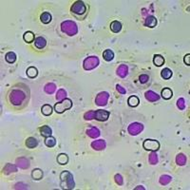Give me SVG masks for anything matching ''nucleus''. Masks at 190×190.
Listing matches in <instances>:
<instances>
[{
	"label": "nucleus",
	"mask_w": 190,
	"mask_h": 190,
	"mask_svg": "<svg viewBox=\"0 0 190 190\" xmlns=\"http://www.w3.org/2000/svg\"><path fill=\"white\" fill-rule=\"evenodd\" d=\"M61 31L68 36H73L78 32V27L75 22L71 20H66L61 23Z\"/></svg>",
	"instance_id": "20e7f679"
},
{
	"label": "nucleus",
	"mask_w": 190,
	"mask_h": 190,
	"mask_svg": "<svg viewBox=\"0 0 190 190\" xmlns=\"http://www.w3.org/2000/svg\"><path fill=\"white\" fill-rule=\"evenodd\" d=\"M23 39L26 43H32L34 42V40H35V36H34V33L31 31H26L24 33V35H23Z\"/></svg>",
	"instance_id": "4be33fe9"
},
{
	"label": "nucleus",
	"mask_w": 190,
	"mask_h": 190,
	"mask_svg": "<svg viewBox=\"0 0 190 190\" xmlns=\"http://www.w3.org/2000/svg\"><path fill=\"white\" fill-rule=\"evenodd\" d=\"M17 171V167L15 165H12V163H7V165L4 166L3 168V173L5 175H9L11 173H13V172Z\"/></svg>",
	"instance_id": "412c9836"
},
{
	"label": "nucleus",
	"mask_w": 190,
	"mask_h": 190,
	"mask_svg": "<svg viewBox=\"0 0 190 190\" xmlns=\"http://www.w3.org/2000/svg\"><path fill=\"white\" fill-rule=\"evenodd\" d=\"M47 46V40L42 37V36H38L35 37V40H34V47L38 49H45Z\"/></svg>",
	"instance_id": "f8f14e48"
},
{
	"label": "nucleus",
	"mask_w": 190,
	"mask_h": 190,
	"mask_svg": "<svg viewBox=\"0 0 190 190\" xmlns=\"http://www.w3.org/2000/svg\"><path fill=\"white\" fill-rule=\"evenodd\" d=\"M148 162L152 166H155L158 163L159 159H158V155H157L156 151H151V153L149 154V157H148Z\"/></svg>",
	"instance_id": "c9c22d12"
},
{
	"label": "nucleus",
	"mask_w": 190,
	"mask_h": 190,
	"mask_svg": "<svg viewBox=\"0 0 190 190\" xmlns=\"http://www.w3.org/2000/svg\"><path fill=\"white\" fill-rule=\"evenodd\" d=\"M184 62H185L187 66L190 65V54H189V53H187V54L185 56V58H184Z\"/></svg>",
	"instance_id": "a18cd8bd"
},
{
	"label": "nucleus",
	"mask_w": 190,
	"mask_h": 190,
	"mask_svg": "<svg viewBox=\"0 0 190 190\" xmlns=\"http://www.w3.org/2000/svg\"><path fill=\"white\" fill-rule=\"evenodd\" d=\"M127 104L129 107L131 108H136L139 106L140 104V100L139 98H138L137 96H135V95H133V96H130L128 99H127Z\"/></svg>",
	"instance_id": "393cba45"
},
{
	"label": "nucleus",
	"mask_w": 190,
	"mask_h": 190,
	"mask_svg": "<svg viewBox=\"0 0 190 190\" xmlns=\"http://www.w3.org/2000/svg\"><path fill=\"white\" fill-rule=\"evenodd\" d=\"M71 14L77 18L78 20H84L88 15L89 10L87 5L85 4V2L81 1V0H78V1H75L71 8Z\"/></svg>",
	"instance_id": "f03ea898"
},
{
	"label": "nucleus",
	"mask_w": 190,
	"mask_h": 190,
	"mask_svg": "<svg viewBox=\"0 0 190 190\" xmlns=\"http://www.w3.org/2000/svg\"><path fill=\"white\" fill-rule=\"evenodd\" d=\"M116 90H117V91L119 92V93H121V94H126V89H124L122 86H120V85H116Z\"/></svg>",
	"instance_id": "c03bdc74"
},
{
	"label": "nucleus",
	"mask_w": 190,
	"mask_h": 190,
	"mask_svg": "<svg viewBox=\"0 0 190 190\" xmlns=\"http://www.w3.org/2000/svg\"><path fill=\"white\" fill-rule=\"evenodd\" d=\"M26 73H27L28 77L33 79V78H35V77H37L38 71H37V68L35 67H30V68H27V71H26Z\"/></svg>",
	"instance_id": "7c9ffc66"
},
{
	"label": "nucleus",
	"mask_w": 190,
	"mask_h": 190,
	"mask_svg": "<svg viewBox=\"0 0 190 190\" xmlns=\"http://www.w3.org/2000/svg\"><path fill=\"white\" fill-rule=\"evenodd\" d=\"M72 101L71 99H68V98H66L62 101H60V102H57L55 105H54V110L56 113H59V114H61V113H64L65 111L68 110V109H71L72 108Z\"/></svg>",
	"instance_id": "39448f33"
},
{
	"label": "nucleus",
	"mask_w": 190,
	"mask_h": 190,
	"mask_svg": "<svg viewBox=\"0 0 190 190\" xmlns=\"http://www.w3.org/2000/svg\"><path fill=\"white\" fill-rule=\"evenodd\" d=\"M99 64H100V61L97 56H90L84 60L83 68L85 71H91V70H94L95 68H97Z\"/></svg>",
	"instance_id": "423d86ee"
},
{
	"label": "nucleus",
	"mask_w": 190,
	"mask_h": 190,
	"mask_svg": "<svg viewBox=\"0 0 190 190\" xmlns=\"http://www.w3.org/2000/svg\"><path fill=\"white\" fill-rule=\"evenodd\" d=\"M161 95L165 100H169L172 98V96H173V91H172L169 88H165L163 90H162Z\"/></svg>",
	"instance_id": "a878e982"
},
{
	"label": "nucleus",
	"mask_w": 190,
	"mask_h": 190,
	"mask_svg": "<svg viewBox=\"0 0 190 190\" xmlns=\"http://www.w3.org/2000/svg\"><path fill=\"white\" fill-rule=\"evenodd\" d=\"M109 117V112L108 110H104V109H98V110H94V116L93 119L100 121V122H105Z\"/></svg>",
	"instance_id": "9d476101"
},
{
	"label": "nucleus",
	"mask_w": 190,
	"mask_h": 190,
	"mask_svg": "<svg viewBox=\"0 0 190 190\" xmlns=\"http://www.w3.org/2000/svg\"><path fill=\"white\" fill-rule=\"evenodd\" d=\"M41 112L43 115L49 116V115H51V113H53V108H51V106L49 105V104H45V105H43L41 108Z\"/></svg>",
	"instance_id": "c756f323"
},
{
	"label": "nucleus",
	"mask_w": 190,
	"mask_h": 190,
	"mask_svg": "<svg viewBox=\"0 0 190 190\" xmlns=\"http://www.w3.org/2000/svg\"><path fill=\"white\" fill-rule=\"evenodd\" d=\"M60 186L62 189H73L75 183L73 176L70 171H63L60 174Z\"/></svg>",
	"instance_id": "7ed1b4c3"
},
{
	"label": "nucleus",
	"mask_w": 190,
	"mask_h": 190,
	"mask_svg": "<svg viewBox=\"0 0 190 190\" xmlns=\"http://www.w3.org/2000/svg\"><path fill=\"white\" fill-rule=\"evenodd\" d=\"M103 58H104V60H105V61L110 62L114 58V53L111 49H106L103 53Z\"/></svg>",
	"instance_id": "5701e85b"
},
{
	"label": "nucleus",
	"mask_w": 190,
	"mask_h": 190,
	"mask_svg": "<svg viewBox=\"0 0 190 190\" xmlns=\"http://www.w3.org/2000/svg\"><path fill=\"white\" fill-rule=\"evenodd\" d=\"M31 178L35 181H39L43 178V171L39 168L33 169L31 172Z\"/></svg>",
	"instance_id": "f704fd0d"
},
{
	"label": "nucleus",
	"mask_w": 190,
	"mask_h": 190,
	"mask_svg": "<svg viewBox=\"0 0 190 190\" xmlns=\"http://www.w3.org/2000/svg\"><path fill=\"white\" fill-rule=\"evenodd\" d=\"M149 81V76L148 74H141L139 76V82L141 84H145Z\"/></svg>",
	"instance_id": "a19ab883"
},
{
	"label": "nucleus",
	"mask_w": 190,
	"mask_h": 190,
	"mask_svg": "<svg viewBox=\"0 0 190 190\" xmlns=\"http://www.w3.org/2000/svg\"><path fill=\"white\" fill-rule=\"evenodd\" d=\"M16 165H17V166H19L22 169H27L30 166V161L27 158L21 157V158L16 160Z\"/></svg>",
	"instance_id": "dca6fc26"
},
{
	"label": "nucleus",
	"mask_w": 190,
	"mask_h": 190,
	"mask_svg": "<svg viewBox=\"0 0 190 190\" xmlns=\"http://www.w3.org/2000/svg\"><path fill=\"white\" fill-rule=\"evenodd\" d=\"M26 146H27L28 148L30 149H33L35 148L36 146L38 145V141L36 138L34 137H29L27 140H26V143H25Z\"/></svg>",
	"instance_id": "a211bd4d"
},
{
	"label": "nucleus",
	"mask_w": 190,
	"mask_h": 190,
	"mask_svg": "<svg viewBox=\"0 0 190 190\" xmlns=\"http://www.w3.org/2000/svg\"><path fill=\"white\" fill-rule=\"evenodd\" d=\"M157 25V19L153 15H148L144 20V26L148 28H154Z\"/></svg>",
	"instance_id": "2eb2a0df"
},
{
	"label": "nucleus",
	"mask_w": 190,
	"mask_h": 190,
	"mask_svg": "<svg viewBox=\"0 0 190 190\" xmlns=\"http://www.w3.org/2000/svg\"><path fill=\"white\" fill-rule=\"evenodd\" d=\"M172 181V177L169 175H162L160 177L159 182L162 185H167L170 182Z\"/></svg>",
	"instance_id": "4c0bfd02"
},
{
	"label": "nucleus",
	"mask_w": 190,
	"mask_h": 190,
	"mask_svg": "<svg viewBox=\"0 0 190 190\" xmlns=\"http://www.w3.org/2000/svg\"><path fill=\"white\" fill-rule=\"evenodd\" d=\"M40 20L43 24H49L51 22V14L48 12L43 13L40 15Z\"/></svg>",
	"instance_id": "72a5a7b5"
},
{
	"label": "nucleus",
	"mask_w": 190,
	"mask_h": 190,
	"mask_svg": "<svg viewBox=\"0 0 190 190\" xmlns=\"http://www.w3.org/2000/svg\"><path fill=\"white\" fill-rule=\"evenodd\" d=\"M5 60L9 64H13L16 61V54L13 51H9L5 55Z\"/></svg>",
	"instance_id": "473e14b6"
},
{
	"label": "nucleus",
	"mask_w": 190,
	"mask_h": 190,
	"mask_svg": "<svg viewBox=\"0 0 190 190\" xmlns=\"http://www.w3.org/2000/svg\"><path fill=\"white\" fill-rule=\"evenodd\" d=\"M108 99H109V93L108 92H107V91L99 92L97 94L96 98H95V104H96V105L99 106V107L107 106Z\"/></svg>",
	"instance_id": "6e6552de"
},
{
	"label": "nucleus",
	"mask_w": 190,
	"mask_h": 190,
	"mask_svg": "<svg viewBox=\"0 0 190 190\" xmlns=\"http://www.w3.org/2000/svg\"><path fill=\"white\" fill-rule=\"evenodd\" d=\"M177 107L179 108V109L184 110L185 108V101L184 98H180L177 101Z\"/></svg>",
	"instance_id": "ea45409f"
},
{
	"label": "nucleus",
	"mask_w": 190,
	"mask_h": 190,
	"mask_svg": "<svg viewBox=\"0 0 190 190\" xmlns=\"http://www.w3.org/2000/svg\"><path fill=\"white\" fill-rule=\"evenodd\" d=\"M186 161H187L186 156L185 154H183V153H179L176 156V163L178 166H185L186 163Z\"/></svg>",
	"instance_id": "b1692460"
},
{
	"label": "nucleus",
	"mask_w": 190,
	"mask_h": 190,
	"mask_svg": "<svg viewBox=\"0 0 190 190\" xmlns=\"http://www.w3.org/2000/svg\"><path fill=\"white\" fill-rule=\"evenodd\" d=\"M57 163H59V165H61V166H65L68 163V155L65 154V153H60L58 156H57Z\"/></svg>",
	"instance_id": "cd10ccee"
},
{
	"label": "nucleus",
	"mask_w": 190,
	"mask_h": 190,
	"mask_svg": "<svg viewBox=\"0 0 190 190\" xmlns=\"http://www.w3.org/2000/svg\"><path fill=\"white\" fill-rule=\"evenodd\" d=\"M39 130H40L41 136L44 138L49 137V136H51V134H53V130H51V128L49 126H42L39 128Z\"/></svg>",
	"instance_id": "6ab92c4d"
},
{
	"label": "nucleus",
	"mask_w": 190,
	"mask_h": 190,
	"mask_svg": "<svg viewBox=\"0 0 190 190\" xmlns=\"http://www.w3.org/2000/svg\"><path fill=\"white\" fill-rule=\"evenodd\" d=\"M110 31L112 32H114V33H118L121 31V30H122V24H121V22L117 21V20H114V21H112L110 23Z\"/></svg>",
	"instance_id": "aec40b11"
},
{
	"label": "nucleus",
	"mask_w": 190,
	"mask_h": 190,
	"mask_svg": "<svg viewBox=\"0 0 190 190\" xmlns=\"http://www.w3.org/2000/svg\"><path fill=\"white\" fill-rule=\"evenodd\" d=\"M172 75H173V72H172V71L170 70V68H165L163 70L161 71V76H162V78L163 79H165V80H168L170 79Z\"/></svg>",
	"instance_id": "2f4dec72"
},
{
	"label": "nucleus",
	"mask_w": 190,
	"mask_h": 190,
	"mask_svg": "<svg viewBox=\"0 0 190 190\" xmlns=\"http://www.w3.org/2000/svg\"><path fill=\"white\" fill-rule=\"evenodd\" d=\"M114 179H115V183L118 185H124V179H123V177L121 176L120 174H116L115 177H114Z\"/></svg>",
	"instance_id": "37998d69"
},
{
	"label": "nucleus",
	"mask_w": 190,
	"mask_h": 190,
	"mask_svg": "<svg viewBox=\"0 0 190 190\" xmlns=\"http://www.w3.org/2000/svg\"><path fill=\"white\" fill-rule=\"evenodd\" d=\"M31 97L30 89L23 83L16 84L10 89L7 95L8 102L14 109L18 110L28 106Z\"/></svg>",
	"instance_id": "f257e3e1"
},
{
	"label": "nucleus",
	"mask_w": 190,
	"mask_h": 190,
	"mask_svg": "<svg viewBox=\"0 0 190 190\" xmlns=\"http://www.w3.org/2000/svg\"><path fill=\"white\" fill-rule=\"evenodd\" d=\"M66 98H67V91L64 89L58 90V91L56 93V100L60 102V101H62Z\"/></svg>",
	"instance_id": "58836bf2"
},
{
	"label": "nucleus",
	"mask_w": 190,
	"mask_h": 190,
	"mask_svg": "<svg viewBox=\"0 0 190 190\" xmlns=\"http://www.w3.org/2000/svg\"><path fill=\"white\" fill-rule=\"evenodd\" d=\"M44 90L47 94H53L56 90V85L54 83H48L45 85Z\"/></svg>",
	"instance_id": "c85d7f7f"
},
{
	"label": "nucleus",
	"mask_w": 190,
	"mask_h": 190,
	"mask_svg": "<svg viewBox=\"0 0 190 190\" xmlns=\"http://www.w3.org/2000/svg\"><path fill=\"white\" fill-rule=\"evenodd\" d=\"M93 116H94V110H90L88 112H86L84 114V118L85 120L90 121V120H93Z\"/></svg>",
	"instance_id": "79ce46f5"
},
{
	"label": "nucleus",
	"mask_w": 190,
	"mask_h": 190,
	"mask_svg": "<svg viewBox=\"0 0 190 190\" xmlns=\"http://www.w3.org/2000/svg\"><path fill=\"white\" fill-rule=\"evenodd\" d=\"M140 188H141V189H143V190L144 189V187H142V186H141V187H136L135 189H140Z\"/></svg>",
	"instance_id": "49530a36"
},
{
	"label": "nucleus",
	"mask_w": 190,
	"mask_h": 190,
	"mask_svg": "<svg viewBox=\"0 0 190 190\" xmlns=\"http://www.w3.org/2000/svg\"><path fill=\"white\" fill-rule=\"evenodd\" d=\"M153 64L157 67H161L165 64V58L160 54H155L153 56Z\"/></svg>",
	"instance_id": "bb28decb"
},
{
	"label": "nucleus",
	"mask_w": 190,
	"mask_h": 190,
	"mask_svg": "<svg viewBox=\"0 0 190 190\" xmlns=\"http://www.w3.org/2000/svg\"><path fill=\"white\" fill-rule=\"evenodd\" d=\"M45 144L48 148H53V146L56 145V139L53 136H49V137H47L45 138Z\"/></svg>",
	"instance_id": "e433bc0d"
},
{
	"label": "nucleus",
	"mask_w": 190,
	"mask_h": 190,
	"mask_svg": "<svg viewBox=\"0 0 190 190\" xmlns=\"http://www.w3.org/2000/svg\"><path fill=\"white\" fill-rule=\"evenodd\" d=\"M143 148L148 151H157L160 148V143L157 140L146 139L143 143Z\"/></svg>",
	"instance_id": "0eeeda50"
},
{
	"label": "nucleus",
	"mask_w": 190,
	"mask_h": 190,
	"mask_svg": "<svg viewBox=\"0 0 190 190\" xmlns=\"http://www.w3.org/2000/svg\"><path fill=\"white\" fill-rule=\"evenodd\" d=\"M87 135L90 137V138H92V139H96L100 136V130L95 126H91L90 128L87 129V131H86Z\"/></svg>",
	"instance_id": "f3484780"
},
{
	"label": "nucleus",
	"mask_w": 190,
	"mask_h": 190,
	"mask_svg": "<svg viewBox=\"0 0 190 190\" xmlns=\"http://www.w3.org/2000/svg\"><path fill=\"white\" fill-rule=\"evenodd\" d=\"M144 97L148 102H156L160 99V96L152 90H148L144 93Z\"/></svg>",
	"instance_id": "ddd939ff"
},
{
	"label": "nucleus",
	"mask_w": 190,
	"mask_h": 190,
	"mask_svg": "<svg viewBox=\"0 0 190 190\" xmlns=\"http://www.w3.org/2000/svg\"><path fill=\"white\" fill-rule=\"evenodd\" d=\"M107 146V144H106V141L105 140H96V141H93L91 143V148L94 149V150H97V151H101V150H104L106 148Z\"/></svg>",
	"instance_id": "9b49d317"
},
{
	"label": "nucleus",
	"mask_w": 190,
	"mask_h": 190,
	"mask_svg": "<svg viewBox=\"0 0 190 190\" xmlns=\"http://www.w3.org/2000/svg\"><path fill=\"white\" fill-rule=\"evenodd\" d=\"M117 75L121 78H126L127 76V73H128V68L126 65H120L117 68V71H116Z\"/></svg>",
	"instance_id": "4468645a"
},
{
	"label": "nucleus",
	"mask_w": 190,
	"mask_h": 190,
	"mask_svg": "<svg viewBox=\"0 0 190 190\" xmlns=\"http://www.w3.org/2000/svg\"><path fill=\"white\" fill-rule=\"evenodd\" d=\"M143 130H144V126H143V124L138 123V122L131 123L130 125L128 126V127H127L128 133L130 134V135H132V136L138 135L139 133H141Z\"/></svg>",
	"instance_id": "1a4fd4ad"
}]
</instances>
